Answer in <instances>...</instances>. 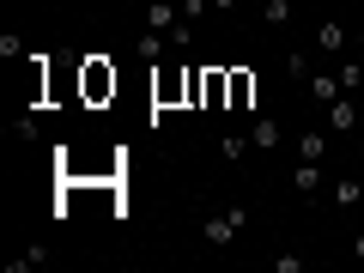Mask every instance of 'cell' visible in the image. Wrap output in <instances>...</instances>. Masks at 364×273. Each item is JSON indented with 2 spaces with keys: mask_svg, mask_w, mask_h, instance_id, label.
I'll return each mask as SVG.
<instances>
[{
  "mask_svg": "<svg viewBox=\"0 0 364 273\" xmlns=\"http://www.w3.org/2000/svg\"><path fill=\"white\" fill-rule=\"evenodd\" d=\"M243 225H249V207H219V213H207V225H200V231H207L213 249H231L237 237H243Z\"/></svg>",
  "mask_w": 364,
  "mask_h": 273,
  "instance_id": "6da1fadb",
  "label": "cell"
},
{
  "mask_svg": "<svg viewBox=\"0 0 364 273\" xmlns=\"http://www.w3.org/2000/svg\"><path fill=\"white\" fill-rule=\"evenodd\" d=\"M322 128H328V134H334V140H346V134H352V128H358V97H352V91H340L334 104H328V109H322Z\"/></svg>",
  "mask_w": 364,
  "mask_h": 273,
  "instance_id": "7a4b0ae2",
  "label": "cell"
},
{
  "mask_svg": "<svg viewBox=\"0 0 364 273\" xmlns=\"http://www.w3.org/2000/svg\"><path fill=\"white\" fill-rule=\"evenodd\" d=\"M104 97H116V67L85 61V104H104Z\"/></svg>",
  "mask_w": 364,
  "mask_h": 273,
  "instance_id": "3957f363",
  "label": "cell"
},
{
  "mask_svg": "<svg viewBox=\"0 0 364 273\" xmlns=\"http://www.w3.org/2000/svg\"><path fill=\"white\" fill-rule=\"evenodd\" d=\"M279 140H286V122H279V116H255V128H249V152H279Z\"/></svg>",
  "mask_w": 364,
  "mask_h": 273,
  "instance_id": "277c9868",
  "label": "cell"
},
{
  "mask_svg": "<svg viewBox=\"0 0 364 273\" xmlns=\"http://www.w3.org/2000/svg\"><path fill=\"white\" fill-rule=\"evenodd\" d=\"M316 55H328V61L346 55V25H340V18H322V25H316Z\"/></svg>",
  "mask_w": 364,
  "mask_h": 273,
  "instance_id": "5b68a950",
  "label": "cell"
},
{
  "mask_svg": "<svg viewBox=\"0 0 364 273\" xmlns=\"http://www.w3.org/2000/svg\"><path fill=\"white\" fill-rule=\"evenodd\" d=\"M291 188H298L304 200H310V195H322V188H328L322 164H316V158H298V170H291Z\"/></svg>",
  "mask_w": 364,
  "mask_h": 273,
  "instance_id": "8992f818",
  "label": "cell"
},
{
  "mask_svg": "<svg viewBox=\"0 0 364 273\" xmlns=\"http://www.w3.org/2000/svg\"><path fill=\"white\" fill-rule=\"evenodd\" d=\"M304 91H310V104H334V97H340V91H346V85H340V67H334V73H310V79H304Z\"/></svg>",
  "mask_w": 364,
  "mask_h": 273,
  "instance_id": "52a82bcc",
  "label": "cell"
},
{
  "mask_svg": "<svg viewBox=\"0 0 364 273\" xmlns=\"http://www.w3.org/2000/svg\"><path fill=\"white\" fill-rule=\"evenodd\" d=\"M328 200H334V207H364V182L358 176H334L328 182Z\"/></svg>",
  "mask_w": 364,
  "mask_h": 273,
  "instance_id": "ba28073f",
  "label": "cell"
},
{
  "mask_svg": "<svg viewBox=\"0 0 364 273\" xmlns=\"http://www.w3.org/2000/svg\"><path fill=\"white\" fill-rule=\"evenodd\" d=\"M176 25H182V6H164V0H152V6H146V31H164V37H170Z\"/></svg>",
  "mask_w": 364,
  "mask_h": 273,
  "instance_id": "9c48e42d",
  "label": "cell"
},
{
  "mask_svg": "<svg viewBox=\"0 0 364 273\" xmlns=\"http://www.w3.org/2000/svg\"><path fill=\"white\" fill-rule=\"evenodd\" d=\"M182 91H188V79H182V73H170V67H164V73L152 79V104H176Z\"/></svg>",
  "mask_w": 364,
  "mask_h": 273,
  "instance_id": "30bf717a",
  "label": "cell"
},
{
  "mask_svg": "<svg viewBox=\"0 0 364 273\" xmlns=\"http://www.w3.org/2000/svg\"><path fill=\"white\" fill-rule=\"evenodd\" d=\"M328 140H334L328 128H304V134H298V158H316V164H322V158H328Z\"/></svg>",
  "mask_w": 364,
  "mask_h": 273,
  "instance_id": "8fae6325",
  "label": "cell"
},
{
  "mask_svg": "<svg viewBox=\"0 0 364 273\" xmlns=\"http://www.w3.org/2000/svg\"><path fill=\"white\" fill-rule=\"evenodd\" d=\"M164 43H170L164 31H140V43H134V55H140L146 67H158V61H164Z\"/></svg>",
  "mask_w": 364,
  "mask_h": 273,
  "instance_id": "7c38bea8",
  "label": "cell"
},
{
  "mask_svg": "<svg viewBox=\"0 0 364 273\" xmlns=\"http://www.w3.org/2000/svg\"><path fill=\"white\" fill-rule=\"evenodd\" d=\"M249 104H255V73L237 67V73H231V104H225V109H249Z\"/></svg>",
  "mask_w": 364,
  "mask_h": 273,
  "instance_id": "4fadbf2b",
  "label": "cell"
},
{
  "mask_svg": "<svg viewBox=\"0 0 364 273\" xmlns=\"http://www.w3.org/2000/svg\"><path fill=\"white\" fill-rule=\"evenodd\" d=\"M291 13H298L291 0H261V25H273V31H286V25H291Z\"/></svg>",
  "mask_w": 364,
  "mask_h": 273,
  "instance_id": "5bb4252c",
  "label": "cell"
},
{
  "mask_svg": "<svg viewBox=\"0 0 364 273\" xmlns=\"http://www.w3.org/2000/svg\"><path fill=\"white\" fill-rule=\"evenodd\" d=\"M43 261H49V243H31L25 255H13V261H6V273H37Z\"/></svg>",
  "mask_w": 364,
  "mask_h": 273,
  "instance_id": "9a60e30c",
  "label": "cell"
},
{
  "mask_svg": "<svg viewBox=\"0 0 364 273\" xmlns=\"http://www.w3.org/2000/svg\"><path fill=\"white\" fill-rule=\"evenodd\" d=\"M334 67H340V85H346L352 97H358V91H364V61H352V55H340Z\"/></svg>",
  "mask_w": 364,
  "mask_h": 273,
  "instance_id": "2e32d148",
  "label": "cell"
},
{
  "mask_svg": "<svg viewBox=\"0 0 364 273\" xmlns=\"http://www.w3.org/2000/svg\"><path fill=\"white\" fill-rule=\"evenodd\" d=\"M219 152H225V158H243V152H249V134H225Z\"/></svg>",
  "mask_w": 364,
  "mask_h": 273,
  "instance_id": "e0dca14e",
  "label": "cell"
},
{
  "mask_svg": "<svg viewBox=\"0 0 364 273\" xmlns=\"http://www.w3.org/2000/svg\"><path fill=\"white\" fill-rule=\"evenodd\" d=\"M0 55H6V61H25V43H18L13 31H0Z\"/></svg>",
  "mask_w": 364,
  "mask_h": 273,
  "instance_id": "ac0fdd59",
  "label": "cell"
},
{
  "mask_svg": "<svg viewBox=\"0 0 364 273\" xmlns=\"http://www.w3.org/2000/svg\"><path fill=\"white\" fill-rule=\"evenodd\" d=\"M207 13H213L207 0H182V18H188V25H200V18H207Z\"/></svg>",
  "mask_w": 364,
  "mask_h": 273,
  "instance_id": "d6986e66",
  "label": "cell"
},
{
  "mask_svg": "<svg viewBox=\"0 0 364 273\" xmlns=\"http://www.w3.org/2000/svg\"><path fill=\"white\" fill-rule=\"evenodd\" d=\"M273 273H304V255H273Z\"/></svg>",
  "mask_w": 364,
  "mask_h": 273,
  "instance_id": "ffe728a7",
  "label": "cell"
},
{
  "mask_svg": "<svg viewBox=\"0 0 364 273\" xmlns=\"http://www.w3.org/2000/svg\"><path fill=\"white\" fill-rule=\"evenodd\" d=\"M352 261H364V231H358V237H352Z\"/></svg>",
  "mask_w": 364,
  "mask_h": 273,
  "instance_id": "44dd1931",
  "label": "cell"
},
{
  "mask_svg": "<svg viewBox=\"0 0 364 273\" xmlns=\"http://www.w3.org/2000/svg\"><path fill=\"white\" fill-rule=\"evenodd\" d=\"M207 6H213V13H231V6H237V0H207Z\"/></svg>",
  "mask_w": 364,
  "mask_h": 273,
  "instance_id": "7402d4cb",
  "label": "cell"
},
{
  "mask_svg": "<svg viewBox=\"0 0 364 273\" xmlns=\"http://www.w3.org/2000/svg\"><path fill=\"white\" fill-rule=\"evenodd\" d=\"M358 61H364V31H358Z\"/></svg>",
  "mask_w": 364,
  "mask_h": 273,
  "instance_id": "603a6c76",
  "label": "cell"
},
{
  "mask_svg": "<svg viewBox=\"0 0 364 273\" xmlns=\"http://www.w3.org/2000/svg\"><path fill=\"white\" fill-rule=\"evenodd\" d=\"M358 182H364V158H358Z\"/></svg>",
  "mask_w": 364,
  "mask_h": 273,
  "instance_id": "cb8c5ba5",
  "label": "cell"
}]
</instances>
